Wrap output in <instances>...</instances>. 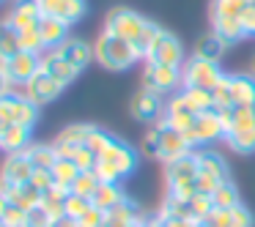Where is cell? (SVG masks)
Instances as JSON below:
<instances>
[{"label": "cell", "instance_id": "obj_1", "mask_svg": "<svg viewBox=\"0 0 255 227\" xmlns=\"http://www.w3.org/2000/svg\"><path fill=\"white\" fill-rule=\"evenodd\" d=\"M105 30L132 41V44L137 47V52L145 58L148 44L154 41V36L159 33V25H154L151 19H145L143 14L132 11V8H110L107 17H105Z\"/></svg>", "mask_w": 255, "mask_h": 227}, {"label": "cell", "instance_id": "obj_2", "mask_svg": "<svg viewBox=\"0 0 255 227\" xmlns=\"http://www.w3.org/2000/svg\"><path fill=\"white\" fill-rule=\"evenodd\" d=\"M143 153L151 156V159H156V161H162V164H170V161L192 153V148H189V143L184 140V134L178 132V129L167 126L165 118H159V121L145 132Z\"/></svg>", "mask_w": 255, "mask_h": 227}, {"label": "cell", "instance_id": "obj_3", "mask_svg": "<svg viewBox=\"0 0 255 227\" xmlns=\"http://www.w3.org/2000/svg\"><path fill=\"white\" fill-rule=\"evenodd\" d=\"M140 52L132 41L121 39V36L110 33V30H102L94 41V61L99 66H105L107 72H127L134 63L140 61Z\"/></svg>", "mask_w": 255, "mask_h": 227}, {"label": "cell", "instance_id": "obj_4", "mask_svg": "<svg viewBox=\"0 0 255 227\" xmlns=\"http://www.w3.org/2000/svg\"><path fill=\"white\" fill-rule=\"evenodd\" d=\"M134 167H137V151H134L129 143H124V140L116 137L110 148L99 156V161H96L94 170H96V175H99V181L121 183L134 172Z\"/></svg>", "mask_w": 255, "mask_h": 227}, {"label": "cell", "instance_id": "obj_5", "mask_svg": "<svg viewBox=\"0 0 255 227\" xmlns=\"http://www.w3.org/2000/svg\"><path fill=\"white\" fill-rule=\"evenodd\" d=\"M198 153H187L181 159L165 164V183H167V194H176L181 200H189L198 194Z\"/></svg>", "mask_w": 255, "mask_h": 227}, {"label": "cell", "instance_id": "obj_6", "mask_svg": "<svg viewBox=\"0 0 255 227\" xmlns=\"http://www.w3.org/2000/svg\"><path fill=\"white\" fill-rule=\"evenodd\" d=\"M143 88L156 96H170L184 88V74L178 66H162V63L145 61L143 66Z\"/></svg>", "mask_w": 255, "mask_h": 227}, {"label": "cell", "instance_id": "obj_7", "mask_svg": "<svg viewBox=\"0 0 255 227\" xmlns=\"http://www.w3.org/2000/svg\"><path fill=\"white\" fill-rule=\"evenodd\" d=\"M181 74H184V88H200V90H214V85L225 77L220 63L203 61V58H198V55H192L184 63Z\"/></svg>", "mask_w": 255, "mask_h": 227}, {"label": "cell", "instance_id": "obj_8", "mask_svg": "<svg viewBox=\"0 0 255 227\" xmlns=\"http://www.w3.org/2000/svg\"><path fill=\"white\" fill-rule=\"evenodd\" d=\"M36 118H39V104H33L25 93L11 90L0 96V123H22L33 129Z\"/></svg>", "mask_w": 255, "mask_h": 227}, {"label": "cell", "instance_id": "obj_9", "mask_svg": "<svg viewBox=\"0 0 255 227\" xmlns=\"http://www.w3.org/2000/svg\"><path fill=\"white\" fill-rule=\"evenodd\" d=\"M145 61L162 63V66H178V69L187 63L184 61L181 41H178L170 30H162V28H159V33L154 36V41L148 44V50H145Z\"/></svg>", "mask_w": 255, "mask_h": 227}, {"label": "cell", "instance_id": "obj_10", "mask_svg": "<svg viewBox=\"0 0 255 227\" xmlns=\"http://www.w3.org/2000/svg\"><path fill=\"white\" fill-rule=\"evenodd\" d=\"M184 140L189 143V148H198V145H209V143H217V140H225V126H222L217 110L200 112V115L195 118L192 129L184 132Z\"/></svg>", "mask_w": 255, "mask_h": 227}, {"label": "cell", "instance_id": "obj_11", "mask_svg": "<svg viewBox=\"0 0 255 227\" xmlns=\"http://www.w3.org/2000/svg\"><path fill=\"white\" fill-rule=\"evenodd\" d=\"M129 112H132L134 121L143 123H156L162 115H165V104H162V96L151 93V90L140 88L137 93L132 96V104H129Z\"/></svg>", "mask_w": 255, "mask_h": 227}, {"label": "cell", "instance_id": "obj_12", "mask_svg": "<svg viewBox=\"0 0 255 227\" xmlns=\"http://www.w3.org/2000/svg\"><path fill=\"white\" fill-rule=\"evenodd\" d=\"M22 93L28 96L30 101H33V104H50V101H55L58 96L63 93V85L61 82H55V79L50 77V74H44L39 69V72L33 74V79H30L28 85H25L22 88Z\"/></svg>", "mask_w": 255, "mask_h": 227}, {"label": "cell", "instance_id": "obj_13", "mask_svg": "<svg viewBox=\"0 0 255 227\" xmlns=\"http://www.w3.org/2000/svg\"><path fill=\"white\" fill-rule=\"evenodd\" d=\"M33 161L28 159L25 151H17V153H6L3 164H0V183H28L30 175H33Z\"/></svg>", "mask_w": 255, "mask_h": 227}, {"label": "cell", "instance_id": "obj_14", "mask_svg": "<svg viewBox=\"0 0 255 227\" xmlns=\"http://www.w3.org/2000/svg\"><path fill=\"white\" fill-rule=\"evenodd\" d=\"M36 3H39L44 17H58L66 25L80 22L85 17V11H88L85 0H36Z\"/></svg>", "mask_w": 255, "mask_h": 227}, {"label": "cell", "instance_id": "obj_15", "mask_svg": "<svg viewBox=\"0 0 255 227\" xmlns=\"http://www.w3.org/2000/svg\"><path fill=\"white\" fill-rule=\"evenodd\" d=\"M39 69L44 74H50L55 82H61L63 88H66L69 82H74V77L80 74L72 63L63 61V55L58 50H44V52H41V55H39Z\"/></svg>", "mask_w": 255, "mask_h": 227}, {"label": "cell", "instance_id": "obj_16", "mask_svg": "<svg viewBox=\"0 0 255 227\" xmlns=\"http://www.w3.org/2000/svg\"><path fill=\"white\" fill-rule=\"evenodd\" d=\"M3 69H6L11 85H22L25 88L33 79V74L39 72V55H33V52H19V55L3 61Z\"/></svg>", "mask_w": 255, "mask_h": 227}, {"label": "cell", "instance_id": "obj_17", "mask_svg": "<svg viewBox=\"0 0 255 227\" xmlns=\"http://www.w3.org/2000/svg\"><path fill=\"white\" fill-rule=\"evenodd\" d=\"M91 126H94V123H72V126L63 129L55 137V143H52L58 151V156H61V159H72L74 151L85 145V140H88V134H91Z\"/></svg>", "mask_w": 255, "mask_h": 227}, {"label": "cell", "instance_id": "obj_18", "mask_svg": "<svg viewBox=\"0 0 255 227\" xmlns=\"http://www.w3.org/2000/svg\"><path fill=\"white\" fill-rule=\"evenodd\" d=\"M41 17H44V14H41L36 0H11V6H8V11H6V22L17 30L39 25Z\"/></svg>", "mask_w": 255, "mask_h": 227}, {"label": "cell", "instance_id": "obj_19", "mask_svg": "<svg viewBox=\"0 0 255 227\" xmlns=\"http://www.w3.org/2000/svg\"><path fill=\"white\" fill-rule=\"evenodd\" d=\"M0 192L8 197V203L22 211H30L36 205H41V197H44V192L36 189L30 181L28 183H0Z\"/></svg>", "mask_w": 255, "mask_h": 227}, {"label": "cell", "instance_id": "obj_20", "mask_svg": "<svg viewBox=\"0 0 255 227\" xmlns=\"http://www.w3.org/2000/svg\"><path fill=\"white\" fill-rule=\"evenodd\" d=\"M58 52L63 55V61L72 63L77 72H83V69L91 66V61H94V44H88V41L77 39V36H69L66 41H63L61 47H58Z\"/></svg>", "mask_w": 255, "mask_h": 227}, {"label": "cell", "instance_id": "obj_21", "mask_svg": "<svg viewBox=\"0 0 255 227\" xmlns=\"http://www.w3.org/2000/svg\"><path fill=\"white\" fill-rule=\"evenodd\" d=\"M145 222H148V216L132 200H124L116 208L107 211V225L110 227H137V225H145Z\"/></svg>", "mask_w": 255, "mask_h": 227}, {"label": "cell", "instance_id": "obj_22", "mask_svg": "<svg viewBox=\"0 0 255 227\" xmlns=\"http://www.w3.org/2000/svg\"><path fill=\"white\" fill-rule=\"evenodd\" d=\"M211 227H253V214L247 205H233V208H214V214L209 216Z\"/></svg>", "mask_w": 255, "mask_h": 227}, {"label": "cell", "instance_id": "obj_23", "mask_svg": "<svg viewBox=\"0 0 255 227\" xmlns=\"http://www.w3.org/2000/svg\"><path fill=\"white\" fill-rule=\"evenodd\" d=\"M30 145V126L22 123H0V151L17 153Z\"/></svg>", "mask_w": 255, "mask_h": 227}, {"label": "cell", "instance_id": "obj_24", "mask_svg": "<svg viewBox=\"0 0 255 227\" xmlns=\"http://www.w3.org/2000/svg\"><path fill=\"white\" fill-rule=\"evenodd\" d=\"M162 118H165L167 126L178 129V132L184 134V132H189V129H192V123H195V118H198V115H195V112L189 110L187 104H184L181 96L176 93V96H173V99L165 104V115H162Z\"/></svg>", "mask_w": 255, "mask_h": 227}, {"label": "cell", "instance_id": "obj_25", "mask_svg": "<svg viewBox=\"0 0 255 227\" xmlns=\"http://www.w3.org/2000/svg\"><path fill=\"white\" fill-rule=\"evenodd\" d=\"M69 28L72 25H66L58 17H41L39 19V33H41V41H44L47 50H58L69 39Z\"/></svg>", "mask_w": 255, "mask_h": 227}, {"label": "cell", "instance_id": "obj_26", "mask_svg": "<svg viewBox=\"0 0 255 227\" xmlns=\"http://www.w3.org/2000/svg\"><path fill=\"white\" fill-rule=\"evenodd\" d=\"M231 99H233V104L255 107V77L253 74H231Z\"/></svg>", "mask_w": 255, "mask_h": 227}, {"label": "cell", "instance_id": "obj_27", "mask_svg": "<svg viewBox=\"0 0 255 227\" xmlns=\"http://www.w3.org/2000/svg\"><path fill=\"white\" fill-rule=\"evenodd\" d=\"M211 28L214 33L220 36L225 44H239V41L247 39V30H244L242 19H233V17H211Z\"/></svg>", "mask_w": 255, "mask_h": 227}, {"label": "cell", "instance_id": "obj_28", "mask_svg": "<svg viewBox=\"0 0 255 227\" xmlns=\"http://www.w3.org/2000/svg\"><path fill=\"white\" fill-rule=\"evenodd\" d=\"M198 164H200V172L209 178H214V181L225 183L231 181V175H228V161L222 159L220 153H214V151H198Z\"/></svg>", "mask_w": 255, "mask_h": 227}, {"label": "cell", "instance_id": "obj_29", "mask_svg": "<svg viewBox=\"0 0 255 227\" xmlns=\"http://www.w3.org/2000/svg\"><path fill=\"white\" fill-rule=\"evenodd\" d=\"M225 143L233 153H255V123L253 126H242V129H233V132L225 134Z\"/></svg>", "mask_w": 255, "mask_h": 227}, {"label": "cell", "instance_id": "obj_30", "mask_svg": "<svg viewBox=\"0 0 255 227\" xmlns=\"http://www.w3.org/2000/svg\"><path fill=\"white\" fill-rule=\"evenodd\" d=\"M124 200H127V197H124L121 183H105V181H102L99 189L94 192V197H91V203H94L99 211H105V214H107V211L116 208L118 203H124Z\"/></svg>", "mask_w": 255, "mask_h": 227}, {"label": "cell", "instance_id": "obj_31", "mask_svg": "<svg viewBox=\"0 0 255 227\" xmlns=\"http://www.w3.org/2000/svg\"><path fill=\"white\" fill-rule=\"evenodd\" d=\"M178 96H181L184 104H187L189 110L195 112V115H200V112H209V110H217L211 90H200V88H181V90H178Z\"/></svg>", "mask_w": 255, "mask_h": 227}, {"label": "cell", "instance_id": "obj_32", "mask_svg": "<svg viewBox=\"0 0 255 227\" xmlns=\"http://www.w3.org/2000/svg\"><path fill=\"white\" fill-rule=\"evenodd\" d=\"M25 153H28V159L33 161L36 170H52V164L61 159L58 151H55V145H44V143H30L28 148H25Z\"/></svg>", "mask_w": 255, "mask_h": 227}, {"label": "cell", "instance_id": "obj_33", "mask_svg": "<svg viewBox=\"0 0 255 227\" xmlns=\"http://www.w3.org/2000/svg\"><path fill=\"white\" fill-rule=\"evenodd\" d=\"M19 52H22V47H19V30L11 28V25L3 19V22H0V63L14 58V55H19Z\"/></svg>", "mask_w": 255, "mask_h": 227}, {"label": "cell", "instance_id": "obj_34", "mask_svg": "<svg viewBox=\"0 0 255 227\" xmlns=\"http://www.w3.org/2000/svg\"><path fill=\"white\" fill-rule=\"evenodd\" d=\"M253 6V0H211L209 17H233L242 19L244 11Z\"/></svg>", "mask_w": 255, "mask_h": 227}, {"label": "cell", "instance_id": "obj_35", "mask_svg": "<svg viewBox=\"0 0 255 227\" xmlns=\"http://www.w3.org/2000/svg\"><path fill=\"white\" fill-rule=\"evenodd\" d=\"M156 216H159V219H195L192 208H189V200H181V197H176V194H167Z\"/></svg>", "mask_w": 255, "mask_h": 227}, {"label": "cell", "instance_id": "obj_36", "mask_svg": "<svg viewBox=\"0 0 255 227\" xmlns=\"http://www.w3.org/2000/svg\"><path fill=\"white\" fill-rule=\"evenodd\" d=\"M225 41L220 39L217 33H206L203 39L198 41V47H195V55L198 58H203V61H214V63H220V58L225 55Z\"/></svg>", "mask_w": 255, "mask_h": 227}, {"label": "cell", "instance_id": "obj_37", "mask_svg": "<svg viewBox=\"0 0 255 227\" xmlns=\"http://www.w3.org/2000/svg\"><path fill=\"white\" fill-rule=\"evenodd\" d=\"M66 197H69V189L52 186V189H47L44 197H41V208H44L52 219H58V216L66 214Z\"/></svg>", "mask_w": 255, "mask_h": 227}, {"label": "cell", "instance_id": "obj_38", "mask_svg": "<svg viewBox=\"0 0 255 227\" xmlns=\"http://www.w3.org/2000/svg\"><path fill=\"white\" fill-rule=\"evenodd\" d=\"M80 172H83V170H80L72 159H58L55 164H52V178H55V186H63V189H72Z\"/></svg>", "mask_w": 255, "mask_h": 227}, {"label": "cell", "instance_id": "obj_39", "mask_svg": "<svg viewBox=\"0 0 255 227\" xmlns=\"http://www.w3.org/2000/svg\"><path fill=\"white\" fill-rule=\"evenodd\" d=\"M113 140H116V137H113V134L107 132V129H102V126H91V134H88V140H85V148H88L91 153L96 156V159H99V156L113 145Z\"/></svg>", "mask_w": 255, "mask_h": 227}, {"label": "cell", "instance_id": "obj_40", "mask_svg": "<svg viewBox=\"0 0 255 227\" xmlns=\"http://www.w3.org/2000/svg\"><path fill=\"white\" fill-rule=\"evenodd\" d=\"M211 200H214V208H233V205L242 203V197H239V189L233 186L231 181L220 183V186L214 189V194H211Z\"/></svg>", "mask_w": 255, "mask_h": 227}, {"label": "cell", "instance_id": "obj_41", "mask_svg": "<svg viewBox=\"0 0 255 227\" xmlns=\"http://www.w3.org/2000/svg\"><path fill=\"white\" fill-rule=\"evenodd\" d=\"M99 175H96V170H83L77 175V181H74V186L69 189V192H74V194H80V197H94V192L99 189Z\"/></svg>", "mask_w": 255, "mask_h": 227}, {"label": "cell", "instance_id": "obj_42", "mask_svg": "<svg viewBox=\"0 0 255 227\" xmlns=\"http://www.w3.org/2000/svg\"><path fill=\"white\" fill-rule=\"evenodd\" d=\"M19 47H22V52H33V55H41V52L47 50V47H44V41H41L39 25L19 30Z\"/></svg>", "mask_w": 255, "mask_h": 227}, {"label": "cell", "instance_id": "obj_43", "mask_svg": "<svg viewBox=\"0 0 255 227\" xmlns=\"http://www.w3.org/2000/svg\"><path fill=\"white\" fill-rule=\"evenodd\" d=\"M189 208H192V216L198 222H206L211 214H214V200H211V194H195V197H189Z\"/></svg>", "mask_w": 255, "mask_h": 227}, {"label": "cell", "instance_id": "obj_44", "mask_svg": "<svg viewBox=\"0 0 255 227\" xmlns=\"http://www.w3.org/2000/svg\"><path fill=\"white\" fill-rule=\"evenodd\" d=\"M91 200L88 197H80V194H74V192H69V197H66V216H74V219H80V216L85 214V211L91 208Z\"/></svg>", "mask_w": 255, "mask_h": 227}, {"label": "cell", "instance_id": "obj_45", "mask_svg": "<svg viewBox=\"0 0 255 227\" xmlns=\"http://www.w3.org/2000/svg\"><path fill=\"white\" fill-rule=\"evenodd\" d=\"M211 96H214V104H217V107H228V104H233V99H231V74H225V77H222L220 82L214 85Z\"/></svg>", "mask_w": 255, "mask_h": 227}, {"label": "cell", "instance_id": "obj_46", "mask_svg": "<svg viewBox=\"0 0 255 227\" xmlns=\"http://www.w3.org/2000/svg\"><path fill=\"white\" fill-rule=\"evenodd\" d=\"M105 225H107V214L99 211L96 205H91V208L77 219V227H105Z\"/></svg>", "mask_w": 255, "mask_h": 227}, {"label": "cell", "instance_id": "obj_47", "mask_svg": "<svg viewBox=\"0 0 255 227\" xmlns=\"http://www.w3.org/2000/svg\"><path fill=\"white\" fill-rule=\"evenodd\" d=\"M25 227H52V216L41 205H36V208L28 211V225Z\"/></svg>", "mask_w": 255, "mask_h": 227}, {"label": "cell", "instance_id": "obj_48", "mask_svg": "<svg viewBox=\"0 0 255 227\" xmlns=\"http://www.w3.org/2000/svg\"><path fill=\"white\" fill-rule=\"evenodd\" d=\"M3 225L6 227H25L28 225V211H22V208H17V205H11V208L6 211V216H3Z\"/></svg>", "mask_w": 255, "mask_h": 227}, {"label": "cell", "instance_id": "obj_49", "mask_svg": "<svg viewBox=\"0 0 255 227\" xmlns=\"http://www.w3.org/2000/svg\"><path fill=\"white\" fill-rule=\"evenodd\" d=\"M72 161L80 167V170H94V167H96V161H99V159H96V156H94V153H91V151L83 145V148H77V151H74Z\"/></svg>", "mask_w": 255, "mask_h": 227}, {"label": "cell", "instance_id": "obj_50", "mask_svg": "<svg viewBox=\"0 0 255 227\" xmlns=\"http://www.w3.org/2000/svg\"><path fill=\"white\" fill-rule=\"evenodd\" d=\"M30 183H33L36 189H41V192L52 189V186H55V178H52V170H33V175H30Z\"/></svg>", "mask_w": 255, "mask_h": 227}, {"label": "cell", "instance_id": "obj_51", "mask_svg": "<svg viewBox=\"0 0 255 227\" xmlns=\"http://www.w3.org/2000/svg\"><path fill=\"white\" fill-rule=\"evenodd\" d=\"M242 22H244V30H247V36H255V6H250L247 11H244Z\"/></svg>", "mask_w": 255, "mask_h": 227}, {"label": "cell", "instance_id": "obj_52", "mask_svg": "<svg viewBox=\"0 0 255 227\" xmlns=\"http://www.w3.org/2000/svg\"><path fill=\"white\" fill-rule=\"evenodd\" d=\"M11 90H14V85H11V79H8V74H6V69H3V63H0V96L11 93Z\"/></svg>", "mask_w": 255, "mask_h": 227}, {"label": "cell", "instance_id": "obj_53", "mask_svg": "<svg viewBox=\"0 0 255 227\" xmlns=\"http://www.w3.org/2000/svg\"><path fill=\"white\" fill-rule=\"evenodd\" d=\"M162 222H165V227H198L195 219H162Z\"/></svg>", "mask_w": 255, "mask_h": 227}, {"label": "cell", "instance_id": "obj_54", "mask_svg": "<svg viewBox=\"0 0 255 227\" xmlns=\"http://www.w3.org/2000/svg\"><path fill=\"white\" fill-rule=\"evenodd\" d=\"M52 227H77V219L74 216H58V219H52Z\"/></svg>", "mask_w": 255, "mask_h": 227}, {"label": "cell", "instance_id": "obj_55", "mask_svg": "<svg viewBox=\"0 0 255 227\" xmlns=\"http://www.w3.org/2000/svg\"><path fill=\"white\" fill-rule=\"evenodd\" d=\"M11 208V203H8V197L3 192H0V219H3V216H6V211Z\"/></svg>", "mask_w": 255, "mask_h": 227}, {"label": "cell", "instance_id": "obj_56", "mask_svg": "<svg viewBox=\"0 0 255 227\" xmlns=\"http://www.w3.org/2000/svg\"><path fill=\"white\" fill-rule=\"evenodd\" d=\"M143 227H165V222H162V219H159V216H151V219H148V222H145V225H143Z\"/></svg>", "mask_w": 255, "mask_h": 227}, {"label": "cell", "instance_id": "obj_57", "mask_svg": "<svg viewBox=\"0 0 255 227\" xmlns=\"http://www.w3.org/2000/svg\"><path fill=\"white\" fill-rule=\"evenodd\" d=\"M250 74H253V77H255V58H253V61H250Z\"/></svg>", "mask_w": 255, "mask_h": 227}, {"label": "cell", "instance_id": "obj_58", "mask_svg": "<svg viewBox=\"0 0 255 227\" xmlns=\"http://www.w3.org/2000/svg\"><path fill=\"white\" fill-rule=\"evenodd\" d=\"M198 227H211V225H209V222H198Z\"/></svg>", "mask_w": 255, "mask_h": 227}, {"label": "cell", "instance_id": "obj_59", "mask_svg": "<svg viewBox=\"0 0 255 227\" xmlns=\"http://www.w3.org/2000/svg\"><path fill=\"white\" fill-rule=\"evenodd\" d=\"M0 227H6V225H3V222H0Z\"/></svg>", "mask_w": 255, "mask_h": 227}, {"label": "cell", "instance_id": "obj_60", "mask_svg": "<svg viewBox=\"0 0 255 227\" xmlns=\"http://www.w3.org/2000/svg\"><path fill=\"white\" fill-rule=\"evenodd\" d=\"M253 6H255V0H253Z\"/></svg>", "mask_w": 255, "mask_h": 227}, {"label": "cell", "instance_id": "obj_61", "mask_svg": "<svg viewBox=\"0 0 255 227\" xmlns=\"http://www.w3.org/2000/svg\"><path fill=\"white\" fill-rule=\"evenodd\" d=\"M137 227H143V225H137Z\"/></svg>", "mask_w": 255, "mask_h": 227}, {"label": "cell", "instance_id": "obj_62", "mask_svg": "<svg viewBox=\"0 0 255 227\" xmlns=\"http://www.w3.org/2000/svg\"><path fill=\"white\" fill-rule=\"evenodd\" d=\"M105 227H110V225H105Z\"/></svg>", "mask_w": 255, "mask_h": 227}, {"label": "cell", "instance_id": "obj_63", "mask_svg": "<svg viewBox=\"0 0 255 227\" xmlns=\"http://www.w3.org/2000/svg\"><path fill=\"white\" fill-rule=\"evenodd\" d=\"M0 3H3V0H0Z\"/></svg>", "mask_w": 255, "mask_h": 227}]
</instances>
